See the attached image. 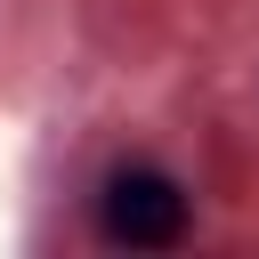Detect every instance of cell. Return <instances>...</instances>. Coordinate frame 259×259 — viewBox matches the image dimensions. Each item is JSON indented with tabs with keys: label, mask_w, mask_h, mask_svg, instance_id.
I'll use <instances>...</instances> for the list:
<instances>
[{
	"label": "cell",
	"mask_w": 259,
	"mask_h": 259,
	"mask_svg": "<svg viewBox=\"0 0 259 259\" xmlns=\"http://www.w3.org/2000/svg\"><path fill=\"white\" fill-rule=\"evenodd\" d=\"M89 227H97L113 251H170V243H186V227H194V194H186V178H178L170 162L121 154V162H105V178L89 186Z\"/></svg>",
	"instance_id": "cell-1"
}]
</instances>
